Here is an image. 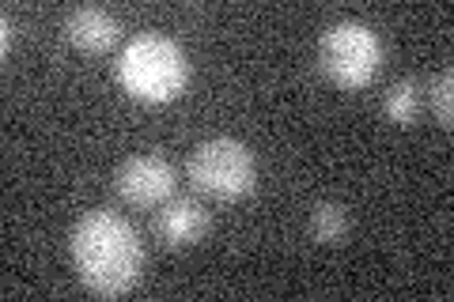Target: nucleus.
<instances>
[{"label": "nucleus", "mask_w": 454, "mask_h": 302, "mask_svg": "<svg viewBox=\"0 0 454 302\" xmlns=\"http://www.w3.org/2000/svg\"><path fill=\"white\" fill-rule=\"evenodd\" d=\"M68 257L91 295L121 298L145 276V242L125 215L110 208L83 212L68 231Z\"/></svg>", "instance_id": "1"}, {"label": "nucleus", "mask_w": 454, "mask_h": 302, "mask_svg": "<svg viewBox=\"0 0 454 302\" xmlns=\"http://www.w3.org/2000/svg\"><path fill=\"white\" fill-rule=\"evenodd\" d=\"M65 38L73 42V46L80 53H106L118 46V38H121V23L114 12L106 8H76V12H68V19H65Z\"/></svg>", "instance_id": "7"}, {"label": "nucleus", "mask_w": 454, "mask_h": 302, "mask_svg": "<svg viewBox=\"0 0 454 302\" xmlns=\"http://www.w3.org/2000/svg\"><path fill=\"white\" fill-rule=\"evenodd\" d=\"M352 231V220H348V208L337 205V200H318L307 215V235L310 242L318 246H340Z\"/></svg>", "instance_id": "8"}, {"label": "nucleus", "mask_w": 454, "mask_h": 302, "mask_svg": "<svg viewBox=\"0 0 454 302\" xmlns=\"http://www.w3.org/2000/svg\"><path fill=\"white\" fill-rule=\"evenodd\" d=\"M155 235H160L163 246H170V250L197 246V242L208 235L205 205H197V200H190V197H170L167 205L155 212Z\"/></svg>", "instance_id": "6"}, {"label": "nucleus", "mask_w": 454, "mask_h": 302, "mask_svg": "<svg viewBox=\"0 0 454 302\" xmlns=\"http://www.w3.org/2000/svg\"><path fill=\"white\" fill-rule=\"evenodd\" d=\"M318 68L340 91H364L379 80L382 68V38L375 27L360 19H340L325 27L318 38Z\"/></svg>", "instance_id": "3"}, {"label": "nucleus", "mask_w": 454, "mask_h": 302, "mask_svg": "<svg viewBox=\"0 0 454 302\" xmlns=\"http://www.w3.org/2000/svg\"><path fill=\"white\" fill-rule=\"evenodd\" d=\"M178 190L175 166L163 155H133L114 174V193L129 208H163Z\"/></svg>", "instance_id": "5"}, {"label": "nucleus", "mask_w": 454, "mask_h": 302, "mask_svg": "<svg viewBox=\"0 0 454 302\" xmlns=\"http://www.w3.org/2000/svg\"><path fill=\"white\" fill-rule=\"evenodd\" d=\"M428 103H432V113H435V121L450 128L454 121V68H443L439 76H432L428 83Z\"/></svg>", "instance_id": "10"}, {"label": "nucleus", "mask_w": 454, "mask_h": 302, "mask_svg": "<svg viewBox=\"0 0 454 302\" xmlns=\"http://www.w3.org/2000/svg\"><path fill=\"white\" fill-rule=\"evenodd\" d=\"M118 83L137 103L167 106L190 88V57L167 35H137L118 53Z\"/></svg>", "instance_id": "2"}, {"label": "nucleus", "mask_w": 454, "mask_h": 302, "mask_svg": "<svg viewBox=\"0 0 454 302\" xmlns=\"http://www.w3.org/2000/svg\"><path fill=\"white\" fill-rule=\"evenodd\" d=\"M186 174L197 193L227 205V200H243L258 185V159H254V151L243 140L212 136L190 151Z\"/></svg>", "instance_id": "4"}, {"label": "nucleus", "mask_w": 454, "mask_h": 302, "mask_svg": "<svg viewBox=\"0 0 454 302\" xmlns=\"http://www.w3.org/2000/svg\"><path fill=\"white\" fill-rule=\"evenodd\" d=\"M0 31H4L0 38H4V53H8L12 50V19H8V12H4V19H0Z\"/></svg>", "instance_id": "11"}, {"label": "nucleus", "mask_w": 454, "mask_h": 302, "mask_svg": "<svg viewBox=\"0 0 454 302\" xmlns=\"http://www.w3.org/2000/svg\"><path fill=\"white\" fill-rule=\"evenodd\" d=\"M420 110H424V91L417 80H397L394 88L382 95V113H387V121H394L397 128L417 125Z\"/></svg>", "instance_id": "9"}]
</instances>
